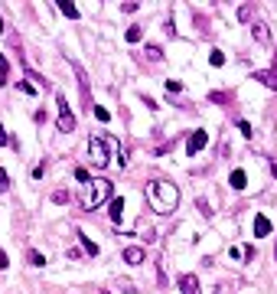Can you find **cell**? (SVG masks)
Returning a JSON list of instances; mask_svg holds the SVG:
<instances>
[{
	"label": "cell",
	"instance_id": "8992f818",
	"mask_svg": "<svg viewBox=\"0 0 277 294\" xmlns=\"http://www.w3.org/2000/svg\"><path fill=\"white\" fill-rule=\"evenodd\" d=\"M254 79H258L261 85H267V88H274V92H277V66L274 69H258Z\"/></svg>",
	"mask_w": 277,
	"mask_h": 294
},
{
	"label": "cell",
	"instance_id": "7a4b0ae2",
	"mask_svg": "<svg viewBox=\"0 0 277 294\" xmlns=\"http://www.w3.org/2000/svg\"><path fill=\"white\" fill-rule=\"evenodd\" d=\"M111 193H114V183L111 180H105V177H95V180H88L85 183V193H82V206L85 209H98L101 203H108L111 200Z\"/></svg>",
	"mask_w": 277,
	"mask_h": 294
},
{
	"label": "cell",
	"instance_id": "484cf974",
	"mask_svg": "<svg viewBox=\"0 0 277 294\" xmlns=\"http://www.w3.org/2000/svg\"><path fill=\"white\" fill-rule=\"evenodd\" d=\"M20 92H23V95H36V88H33L30 82H20Z\"/></svg>",
	"mask_w": 277,
	"mask_h": 294
},
{
	"label": "cell",
	"instance_id": "83f0119b",
	"mask_svg": "<svg viewBox=\"0 0 277 294\" xmlns=\"http://www.w3.org/2000/svg\"><path fill=\"white\" fill-rule=\"evenodd\" d=\"M10 268V258H7V252H0V271Z\"/></svg>",
	"mask_w": 277,
	"mask_h": 294
},
{
	"label": "cell",
	"instance_id": "d4e9b609",
	"mask_svg": "<svg viewBox=\"0 0 277 294\" xmlns=\"http://www.w3.org/2000/svg\"><path fill=\"white\" fill-rule=\"evenodd\" d=\"M238 131H241L245 137H251V134H254V131H251V124H248V121H238Z\"/></svg>",
	"mask_w": 277,
	"mask_h": 294
},
{
	"label": "cell",
	"instance_id": "603a6c76",
	"mask_svg": "<svg viewBox=\"0 0 277 294\" xmlns=\"http://www.w3.org/2000/svg\"><path fill=\"white\" fill-rule=\"evenodd\" d=\"M65 258H68V262H79V258H82V249H79V245H72V249L65 252Z\"/></svg>",
	"mask_w": 277,
	"mask_h": 294
},
{
	"label": "cell",
	"instance_id": "9c48e42d",
	"mask_svg": "<svg viewBox=\"0 0 277 294\" xmlns=\"http://www.w3.org/2000/svg\"><path fill=\"white\" fill-rule=\"evenodd\" d=\"M179 291L183 294H199V278L196 275H183L179 278Z\"/></svg>",
	"mask_w": 277,
	"mask_h": 294
},
{
	"label": "cell",
	"instance_id": "e0dca14e",
	"mask_svg": "<svg viewBox=\"0 0 277 294\" xmlns=\"http://www.w3.org/2000/svg\"><path fill=\"white\" fill-rule=\"evenodd\" d=\"M141 36H144V30H141V26H130V30L124 33V39H127V43H141Z\"/></svg>",
	"mask_w": 277,
	"mask_h": 294
},
{
	"label": "cell",
	"instance_id": "30bf717a",
	"mask_svg": "<svg viewBox=\"0 0 277 294\" xmlns=\"http://www.w3.org/2000/svg\"><path fill=\"white\" fill-rule=\"evenodd\" d=\"M251 36L258 39V43H271V30H267V23H251Z\"/></svg>",
	"mask_w": 277,
	"mask_h": 294
},
{
	"label": "cell",
	"instance_id": "f546056e",
	"mask_svg": "<svg viewBox=\"0 0 277 294\" xmlns=\"http://www.w3.org/2000/svg\"><path fill=\"white\" fill-rule=\"evenodd\" d=\"M196 209H199V213H202V216H212V209H209V206H205V203H202V200H199V203H196Z\"/></svg>",
	"mask_w": 277,
	"mask_h": 294
},
{
	"label": "cell",
	"instance_id": "f1b7e54d",
	"mask_svg": "<svg viewBox=\"0 0 277 294\" xmlns=\"http://www.w3.org/2000/svg\"><path fill=\"white\" fill-rule=\"evenodd\" d=\"M43 173H46V164H36V167H33V177H36V180L43 177Z\"/></svg>",
	"mask_w": 277,
	"mask_h": 294
},
{
	"label": "cell",
	"instance_id": "d6986e66",
	"mask_svg": "<svg viewBox=\"0 0 277 294\" xmlns=\"http://www.w3.org/2000/svg\"><path fill=\"white\" fill-rule=\"evenodd\" d=\"M209 62H212V66H225V53H222V49H212V56H209Z\"/></svg>",
	"mask_w": 277,
	"mask_h": 294
},
{
	"label": "cell",
	"instance_id": "8fae6325",
	"mask_svg": "<svg viewBox=\"0 0 277 294\" xmlns=\"http://www.w3.org/2000/svg\"><path fill=\"white\" fill-rule=\"evenodd\" d=\"M79 239H82V252H85V255H98V242H92L82 229H79Z\"/></svg>",
	"mask_w": 277,
	"mask_h": 294
},
{
	"label": "cell",
	"instance_id": "277c9868",
	"mask_svg": "<svg viewBox=\"0 0 277 294\" xmlns=\"http://www.w3.org/2000/svg\"><path fill=\"white\" fill-rule=\"evenodd\" d=\"M55 105H59V131H62V134H72V131L79 128V121H75L72 108H68V98L59 92V95H55Z\"/></svg>",
	"mask_w": 277,
	"mask_h": 294
},
{
	"label": "cell",
	"instance_id": "cb8c5ba5",
	"mask_svg": "<svg viewBox=\"0 0 277 294\" xmlns=\"http://www.w3.org/2000/svg\"><path fill=\"white\" fill-rule=\"evenodd\" d=\"M52 203H68V190H55L52 193Z\"/></svg>",
	"mask_w": 277,
	"mask_h": 294
},
{
	"label": "cell",
	"instance_id": "9a60e30c",
	"mask_svg": "<svg viewBox=\"0 0 277 294\" xmlns=\"http://www.w3.org/2000/svg\"><path fill=\"white\" fill-rule=\"evenodd\" d=\"M26 258H30V265H36V268H43V265H46V255H43V252H36V249L26 252Z\"/></svg>",
	"mask_w": 277,
	"mask_h": 294
},
{
	"label": "cell",
	"instance_id": "2e32d148",
	"mask_svg": "<svg viewBox=\"0 0 277 294\" xmlns=\"http://www.w3.org/2000/svg\"><path fill=\"white\" fill-rule=\"evenodd\" d=\"M7 75H10V62H7V56H0V88L7 85Z\"/></svg>",
	"mask_w": 277,
	"mask_h": 294
},
{
	"label": "cell",
	"instance_id": "4316f807",
	"mask_svg": "<svg viewBox=\"0 0 277 294\" xmlns=\"http://www.w3.org/2000/svg\"><path fill=\"white\" fill-rule=\"evenodd\" d=\"M251 13H254L251 7H241V10H238V17H241V20H245V23H248V20H251Z\"/></svg>",
	"mask_w": 277,
	"mask_h": 294
},
{
	"label": "cell",
	"instance_id": "e575fe53",
	"mask_svg": "<svg viewBox=\"0 0 277 294\" xmlns=\"http://www.w3.org/2000/svg\"><path fill=\"white\" fill-rule=\"evenodd\" d=\"M274 255H277V249H274Z\"/></svg>",
	"mask_w": 277,
	"mask_h": 294
},
{
	"label": "cell",
	"instance_id": "4dcf8cb0",
	"mask_svg": "<svg viewBox=\"0 0 277 294\" xmlns=\"http://www.w3.org/2000/svg\"><path fill=\"white\" fill-rule=\"evenodd\" d=\"M4 144H10V137H7V128L0 124V147H4Z\"/></svg>",
	"mask_w": 277,
	"mask_h": 294
},
{
	"label": "cell",
	"instance_id": "6da1fadb",
	"mask_svg": "<svg viewBox=\"0 0 277 294\" xmlns=\"http://www.w3.org/2000/svg\"><path fill=\"white\" fill-rule=\"evenodd\" d=\"M147 196L150 203H154L157 213H173V209L179 206V190L176 183H166V180H154V183H147Z\"/></svg>",
	"mask_w": 277,
	"mask_h": 294
},
{
	"label": "cell",
	"instance_id": "d6a6232c",
	"mask_svg": "<svg viewBox=\"0 0 277 294\" xmlns=\"http://www.w3.org/2000/svg\"><path fill=\"white\" fill-rule=\"evenodd\" d=\"M271 173H274V177H277V160H274V164H271Z\"/></svg>",
	"mask_w": 277,
	"mask_h": 294
},
{
	"label": "cell",
	"instance_id": "d590c367",
	"mask_svg": "<svg viewBox=\"0 0 277 294\" xmlns=\"http://www.w3.org/2000/svg\"><path fill=\"white\" fill-rule=\"evenodd\" d=\"M274 59H277V53H274Z\"/></svg>",
	"mask_w": 277,
	"mask_h": 294
},
{
	"label": "cell",
	"instance_id": "7402d4cb",
	"mask_svg": "<svg viewBox=\"0 0 277 294\" xmlns=\"http://www.w3.org/2000/svg\"><path fill=\"white\" fill-rule=\"evenodd\" d=\"M75 180H79V183H88L92 177H88V170H85V167H75Z\"/></svg>",
	"mask_w": 277,
	"mask_h": 294
},
{
	"label": "cell",
	"instance_id": "ba28073f",
	"mask_svg": "<svg viewBox=\"0 0 277 294\" xmlns=\"http://www.w3.org/2000/svg\"><path fill=\"white\" fill-rule=\"evenodd\" d=\"M261 235H271V219L267 216H254V239H261Z\"/></svg>",
	"mask_w": 277,
	"mask_h": 294
},
{
	"label": "cell",
	"instance_id": "5bb4252c",
	"mask_svg": "<svg viewBox=\"0 0 277 294\" xmlns=\"http://www.w3.org/2000/svg\"><path fill=\"white\" fill-rule=\"evenodd\" d=\"M121 213H124V200H111V209H108L111 222H121Z\"/></svg>",
	"mask_w": 277,
	"mask_h": 294
},
{
	"label": "cell",
	"instance_id": "ffe728a7",
	"mask_svg": "<svg viewBox=\"0 0 277 294\" xmlns=\"http://www.w3.org/2000/svg\"><path fill=\"white\" fill-rule=\"evenodd\" d=\"M92 115L98 118V121H111V111L108 108H98V105H92Z\"/></svg>",
	"mask_w": 277,
	"mask_h": 294
},
{
	"label": "cell",
	"instance_id": "52a82bcc",
	"mask_svg": "<svg viewBox=\"0 0 277 294\" xmlns=\"http://www.w3.org/2000/svg\"><path fill=\"white\" fill-rule=\"evenodd\" d=\"M144 258H147V252H144L141 245H127V249H124V262L127 265H144Z\"/></svg>",
	"mask_w": 277,
	"mask_h": 294
},
{
	"label": "cell",
	"instance_id": "1f68e13d",
	"mask_svg": "<svg viewBox=\"0 0 277 294\" xmlns=\"http://www.w3.org/2000/svg\"><path fill=\"white\" fill-rule=\"evenodd\" d=\"M216 294H232V284H219V288H216Z\"/></svg>",
	"mask_w": 277,
	"mask_h": 294
},
{
	"label": "cell",
	"instance_id": "ac0fdd59",
	"mask_svg": "<svg viewBox=\"0 0 277 294\" xmlns=\"http://www.w3.org/2000/svg\"><path fill=\"white\" fill-rule=\"evenodd\" d=\"M144 53H147V59H154V62H160V59H163V49H160V46H147Z\"/></svg>",
	"mask_w": 277,
	"mask_h": 294
},
{
	"label": "cell",
	"instance_id": "7c38bea8",
	"mask_svg": "<svg viewBox=\"0 0 277 294\" xmlns=\"http://www.w3.org/2000/svg\"><path fill=\"white\" fill-rule=\"evenodd\" d=\"M228 183H232V190H245V186H248L245 170H232V180H228Z\"/></svg>",
	"mask_w": 277,
	"mask_h": 294
},
{
	"label": "cell",
	"instance_id": "4fadbf2b",
	"mask_svg": "<svg viewBox=\"0 0 277 294\" xmlns=\"http://www.w3.org/2000/svg\"><path fill=\"white\" fill-rule=\"evenodd\" d=\"M59 10L65 13L68 20H79V17H82V13H79V7H75V4H68V0H59Z\"/></svg>",
	"mask_w": 277,
	"mask_h": 294
},
{
	"label": "cell",
	"instance_id": "44dd1931",
	"mask_svg": "<svg viewBox=\"0 0 277 294\" xmlns=\"http://www.w3.org/2000/svg\"><path fill=\"white\" fill-rule=\"evenodd\" d=\"M7 190H10V173L0 167V193H7Z\"/></svg>",
	"mask_w": 277,
	"mask_h": 294
},
{
	"label": "cell",
	"instance_id": "5b68a950",
	"mask_svg": "<svg viewBox=\"0 0 277 294\" xmlns=\"http://www.w3.org/2000/svg\"><path fill=\"white\" fill-rule=\"evenodd\" d=\"M205 144H209V134H205V131H192L189 141H186V154H189V157H196Z\"/></svg>",
	"mask_w": 277,
	"mask_h": 294
},
{
	"label": "cell",
	"instance_id": "3957f363",
	"mask_svg": "<svg viewBox=\"0 0 277 294\" xmlns=\"http://www.w3.org/2000/svg\"><path fill=\"white\" fill-rule=\"evenodd\" d=\"M111 151H117L114 137H98V134L88 137V160H92L98 170H101V167H108V154Z\"/></svg>",
	"mask_w": 277,
	"mask_h": 294
},
{
	"label": "cell",
	"instance_id": "836d02e7",
	"mask_svg": "<svg viewBox=\"0 0 277 294\" xmlns=\"http://www.w3.org/2000/svg\"><path fill=\"white\" fill-rule=\"evenodd\" d=\"M4 30H7V26H4V17H0V33H4Z\"/></svg>",
	"mask_w": 277,
	"mask_h": 294
}]
</instances>
